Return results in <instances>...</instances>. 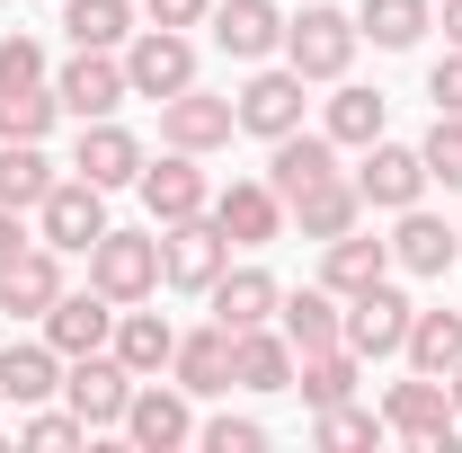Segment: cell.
Returning <instances> with one entry per match:
<instances>
[{"label": "cell", "mask_w": 462, "mask_h": 453, "mask_svg": "<svg viewBox=\"0 0 462 453\" xmlns=\"http://www.w3.org/2000/svg\"><path fill=\"white\" fill-rule=\"evenodd\" d=\"M285 62L302 80H338L346 62H356V18L346 9H320V0H302L285 18Z\"/></svg>", "instance_id": "cell-1"}, {"label": "cell", "mask_w": 462, "mask_h": 453, "mask_svg": "<svg viewBox=\"0 0 462 453\" xmlns=\"http://www.w3.org/2000/svg\"><path fill=\"white\" fill-rule=\"evenodd\" d=\"M125 89H134V98H178V89H196V45H187V27H143V36H125Z\"/></svg>", "instance_id": "cell-2"}, {"label": "cell", "mask_w": 462, "mask_h": 453, "mask_svg": "<svg viewBox=\"0 0 462 453\" xmlns=\"http://www.w3.org/2000/svg\"><path fill=\"white\" fill-rule=\"evenodd\" d=\"M223 267H231V240L214 231V214L161 223V284H178V293H214Z\"/></svg>", "instance_id": "cell-3"}, {"label": "cell", "mask_w": 462, "mask_h": 453, "mask_svg": "<svg viewBox=\"0 0 462 453\" xmlns=\"http://www.w3.org/2000/svg\"><path fill=\"white\" fill-rule=\"evenodd\" d=\"M89 284H98L107 302H143V293L161 284V240H152V231H98Z\"/></svg>", "instance_id": "cell-4"}, {"label": "cell", "mask_w": 462, "mask_h": 453, "mask_svg": "<svg viewBox=\"0 0 462 453\" xmlns=\"http://www.w3.org/2000/svg\"><path fill=\"white\" fill-rule=\"evenodd\" d=\"M383 427L392 436H409V445H427V453H445L454 445V392H445V374H418V383H392V400H383Z\"/></svg>", "instance_id": "cell-5"}, {"label": "cell", "mask_w": 462, "mask_h": 453, "mask_svg": "<svg viewBox=\"0 0 462 453\" xmlns=\"http://www.w3.org/2000/svg\"><path fill=\"white\" fill-rule=\"evenodd\" d=\"M36 223H45V249H98V231H107V187L54 178L45 205H36Z\"/></svg>", "instance_id": "cell-6"}, {"label": "cell", "mask_w": 462, "mask_h": 453, "mask_svg": "<svg viewBox=\"0 0 462 453\" xmlns=\"http://www.w3.org/2000/svg\"><path fill=\"white\" fill-rule=\"evenodd\" d=\"M54 98H62V116H80V125H98V116H116L125 98H134V89H125V62H116V54H98V45H80V54L62 62Z\"/></svg>", "instance_id": "cell-7"}, {"label": "cell", "mask_w": 462, "mask_h": 453, "mask_svg": "<svg viewBox=\"0 0 462 453\" xmlns=\"http://www.w3.org/2000/svg\"><path fill=\"white\" fill-rule=\"evenodd\" d=\"M409 293H392V276L383 284H365V293H346V329L338 338L356 347V356H401V338H409Z\"/></svg>", "instance_id": "cell-8"}, {"label": "cell", "mask_w": 462, "mask_h": 453, "mask_svg": "<svg viewBox=\"0 0 462 453\" xmlns=\"http://www.w3.org/2000/svg\"><path fill=\"white\" fill-rule=\"evenodd\" d=\"M214 231H223L231 249H267V240L285 231V196H276L267 178H231L223 196H214Z\"/></svg>", "instance_id": "cell-9"}, {"label": "cell", "mask_w": 462, "mask_h": 453, "mask_svg": "<svg viewBox=\"0 0 462 453\" xmlns=\"http://www.w3.org/2000/svg\"><path fill=\"white\" fill-rule=\"evenodd\" d=\"M62 392H71V418H89V427H125L134 374L98 347V356H71V365H62Z\"/></svg>", "instance_id": "cell-10"}, {"label": "cell", "mask_w": 462, "mask_h": 453, "mask_svg": "<svg viewBox=\"0 0 462 453\" xmlns=\"http://www.w3.org/2000/svg\"><path fill=\"white\" fill-rule=\"evenodd\" d=\"M231 134H240V107H231V98H205V89L161 98V143H170V152H223Z\"/></svg>", "instance_id": "cell-11"}, {"label": "cell", "mask_w": 462, "mask_h": 453, "mask_svg": "<svg viewBox=\"0 0 462 453\" xmlns=\"http://www.w3.org/2000/svg\"><path fill=\"white\" fill-rule=\"evenodd\" d=\"M356 196H365V205H383V214H401V205H418V196H427V161H418V152H401V143H365Z\"/></svg>", "instance_id": "cell-12"}, {"label": "cell", "mask_w": 462, "mask_h": 453, "mask_svg": "<svg viewBox=\"0 0 462 453\" xmlns=\"http://www.w3.org/2000/svg\"><path fill=\"white\" fill-rule=\"evenodd\" d=\"M71 178H89V187H134V178H143V143H134L116 116H98V125H80Z\"/></svg>", "instance_id": "cell-13"}, {"label": "cell", "mask_w": 462, "mask_h": 453, "mask_svg": "<svg viewBox=\"0 0 462 453\" xmlns=\"http://www.w3.org/2000/svg\"><path fill=\"white\" fill-rule=\"evenodd\" d=\"M45 338H54V356L71 365V356H98V347L116 338V302L89 284V293H62L54 311H45Z\"/></svg>", "instance_id": "cell-14"}, {"label": "cell", "mask_w": 462, "mask_h": 453, "mask_svg": "<svg viewBox=\"0 0 462 453\" xmlns=\"http://www.w3.org/2000/svg\"><path fill=\"white\" fill-rule=\"evenodd\" d=\"M205 27H214V45L231 62H267L285 45V18L267 9V0H223V9H205Z\"/></svg>", "instance_id": "cell-15"}, {"label": "cell", "mask_w": 462, "mask_h": 453, "mask_svg": "<svg viewBox=\"0 0 462 453\" xmlns=\"http://www.w3.org/2000/svg\"><path fill=\"white\" fill-rule=\"evenodd\" d=\"M231 107H240V134H267V143H276V134L302 125V71H293V62H285V71H258Z\"/></svg>", "instance_id": "cell-16"}, {"label": "cell", "mask_w": 462, "mask_h": 453, "mask_svg": "<svg viewBox=\"0 0 462 453\" xmlns=\"http://www.w3.org/2000/svg\"><path fill=\"white\" fill-rule=\"evenodd\" d=\"M134 187H143L152 223H187V214H205V205H214V196H205V170H196V152H170L161 170L143 161V178H134Z\"/></svg>", "instance_id": "cell-17"}, {"label": "cell", "mask_w": 462, "mask_h": 453, "mask_svg": "<svg viewBox=\"0 0 462 453\" xmlns=\"http://www.w3.org/2000/svg\"><path fill=\"white\" fill-rule=\"evenodd\" d=\"M125 436L143 453H170L196 436V418H187V392H161V383H134V400H125Z\"/></svg>", "instance_id": "cell-18"}, {"label": "cell", "mask_w": 462, "mask_h": 453, "mask_svg": "<svg viewBox=\"0 0 462 453\" xmlns=\"http://www.w3.org/2000/svg\"><path fill=\"white\" fill-rule=\"evenodd\" d=\"M276 302H285V293H276L267 267H223V276H214V320H223L231 338H240V329H267Z\"/></svg>", "instance_id": "cell-19"}, {"label": "cell", "mask_w": 462, "mask_h": 453, "mask_svg": "<svg viewBox=\"0 0 462 453\" xmlns=\"http://www.w3.org/2000/svg\"><path fill=\"white\" fill-rule=\"evenodd\" d=\"M231 383L240 392H293V338L285 329H240L231 338Z\"/></svg>", "instance_id": "cell-20"}, {"label": "cell", "mask_w": 462, "mask_h": 453, "mask_svg": "<svg viewBox=\"0 0 462 453\" xmlns=\"http://www.w3.org/2000/svg\"><path fill=\"white\" fill-rule=\"evenodd\" d=\"M454 258H462V231H445L436 214L401 205V231H392V267H409V276H445Z\"/></svg>", "instance_id": "cell-21"}, {"label": "cell", "mask_w": 462, "mask_h": 453, "mask_svg": "<svg viewBox=\"0 0 462 453\" xmlns=\"http://www.w3.org/2000/svg\"><path fill=\"white\" fill-rule=\"evenodd\" d=\"M62 392V356L54 338H9V356H0V400H18V409H36V400Z\"/></svg>", "instance_id": "cell-22"}, {"label": "cell", "mask_w": 462, "mask_h": 453, "mask_svg": "<svg viewBox=\"0 0 462 453\" xmlns=\"http://www.w3.org/2000/svg\"><path fill=\"white\" fill-rule=\"evenodd\" d=\"M62 302V267H54V249H27L18 267H0V311L9 320H45Z\"/></svg>", "instance_id": "cell-23"}, {"label": "cell", "mask_w": 462, "mask_h": 453, "mask_svg": "<svg viewBox=\"0 0 462 453\" xmlns=\"http://www.w3.org/2000/svg\"><path fill=\"white\" fill-rule=\"evenodd\" d=\"M285 205H293V223H302V240H338V231H356V214H365V196H356L338 170L311 178V187H302V196H285Z\"/></svg>", "instance_id": "cell-24"}, {"label": "cell", "mask_w": 462, "mask_h": 453, "mask_svg": "<svg viewBox=\"0 0 462 453\" xmlns=\"http://www.w3.org/2000/svg\"><path fill=\"white\" fill-rule=\"evenodd\" d=\"M329 258H320V284L329 293H365V284L392 276V240H365V231H338V240H320Z\"/></svg>", "instance_id": "cell-25"}, {"label": "cell", "mask_w": 462, "mask_h": 453, "mask_svg": "<svg viewBox=\"0 0 462 453\" xmlns=\"http://www.w3.org/2000/svg\"><path fill=\"white\" fill-rule=\"evenodd\" d=\"M178 392L187 400H214V392H231V329L214 320V329H196V338H178Z\"/></svg>", "instance_id": "cell-26"}, {"label": "cell", "mask_w": 462, "mask_h": 453, "mask_svg": "<svg viewBox=\"0 0 462 453\" xmlns=\"http://www.w3.org/2000/svg\"><path fill=\"white\" fill-rule=\"evenodd\" d=\"M107 347H116V365L143 383V374H161V365L178 356V329L161 320V311H116V338Z\"/></svg>", "instance_id": "cell-27"}, {"label": "cell", "mask_w": 462, "mask_h": 453, "mask_svg": "<svg viewBox=\"0 0 462 453\" xmlns=\"http://www.w3.org/2000/svg\"><path fill=\"white\" fill-rule=\"evenodd\" d=\"M329 170H338V143H329V134H302V125H293V134H276L267 187H276V196H302L311 178H329Z\"/></svg>", "instance_id": "cell-28"}, {"label": "cell", "mask_w": 462, "mask_h": 453, "mask_svg": "<svg viewBox=\"0 0 462 453\" xmlns=\"http://www.w3.org/2000/svg\"><path fill=\"white\" fill-rule=\"evenodd\" d=\"M276 320H285L293 356H311V347H338V329H346V311H338V293H329V284H320V293H285V302H276Z\"/></svg>", "instance_id": "cell-29"}, {"label": "cell", "mask_w": 462, "mask_h": 453, "mask_svg": "<svg viewBox=\"0 0 462 453\" xmlns=\"http://www.w3.org/2000/svg\"><path fill=\"white\" fill-rule=\"evenodd\" d=\"M401 356L418 365V374H454L462 365V311H409Z\"/></svg>", "instance_id": "cell-30"}, {"label": "cell", "mask_w": 462, "mask_h": 453, "mask_svg": "<svg viewBox=\"0 0 462 453\" xmlns=\"http://www.w3.org/2000/svg\"><path fill=\"white\" fill-rule=\"evenodd\" d=\"M427 27H436V9H427V0H365V18H356V36H374L383 54H409Z\"/></svg>", "instance_id": "cell-31"}, {"label": "cell", "mask_w": 462, "mask_h": 453, "mask_svg": "<svg viewBox=\"0 0 462 453\" xmlns=\"http://www.w3.org/2000/svg\"><path fill=\"white\" fill-rule=\"evenodd\" d=\"M293 392L311 400V409L346 400L356 392V347H311V356H293Z\"/></svg>", "instance_id": "cell-32"}, {"label": "cell", "mask_w": 462, "mask_h": 453, "mask_svg": "<svg viewBox=\"0 0 462 453\" xmlns=\"http://www.w3.org/2000/svg\"><path fill=\"white\" fill-rule=\"evenodd\" d=\"M45 187H54V161H45L36 143H0V205H9V214L45 205Z\"/></svg>", "instance_id": "cell-33"}, {"label": "cell", "mask_w": 462, "mask_h": 453, "mask_svg": "<svg viewBox=\"0 0 462 453\" xmlns=\"http://www.w3.org/2000/svg\"><path fill=\"white\" fill-rule=\"evenodd\" d=\"M62 27H71V45L116 54V45L134 36V0H62Z\"/></svg>", "instance_id": "cell-34"}, {"label": "cell", "mask_w": 462, "mask_h": 453, "mask_svg": "<svg viewBox=\"0 0 462 453\" xmlns=\"http://www.w3.org/2000/svg\"><path fill=\"white\" fill-rule=\"evenodd\" d=\"M62 116V98L36 80V89H0V143H45V125Z\"/></svg>", "instance_id": "cell-35"}, {"label": "cell", "mask_w": 462, "mask_h": 453, "mask_svg": "<svg viewBox=\"0 0 462 453\" xmlns=\"http://www.w3.org/2000/svg\"><path fill=\"white\" fill-rule=\"evenodd\" d=\"M329 143H383V89H338L329 98Z\"/></svg>", "instance_id": "cell-36"}, {"label": "cell", "mask_w": 462, "mask_h": 453, "mask_svg": "<svg viewBox=\"0 0 462 453\" xmlns=\"http://www.w3.org/2000/svg\"><path fill=\"white\" fill-rule=\"evenodd\" d=\"M418 161H427V187H454L462 196V116H436V134L418 143Z\"/></svg>", "instance_id": "cell-37"}, {"label": "cell", "mask_w": 462, "mask_h": 453, "mask_svg": "<svg viewBox=\"0 0 462 453\" xmlns=\"http://www.w3.org/2000/svg\"><path fill=\"white\" fill-rule=\"evenodd\" d=\"M374 436H383L374 409H356V400H329L320 409V445H374Z\"/></svg>", "instance_id": "cell-38"}, {"label": "cell", "mask_w": 462, "mask_h": 453, "mask_svg": "<svg viewBox=\"0 0 462 453\" xmlns=\"http://www.w3.org/2000/svg\"><path fill=\"white\" fill-rule=\"evenodd\" d=\"M45 80V45L36 36H0V89H36Z\"/></svg>", "instance_id": "cell-39"}, {"label": "cell", "mask_w": 462, "mask_h": 453, "mask_svg": "<svg viewBox=\"0 0 462 453\" xmlns=\"http://www.w3.org/2000/svg\"><path fill=\"white\" fill-rule=\"evenodd\" d=\"M196 436H205V453H258V445H267V427H258V418H205Z\"/></svg>", "instance_id": "cell-40"}, {"label": "cell", "mask_w": 462, "mask_h": 453, "mask_svg": "<svg viewBox=\"0 0 462 453\" xmlns=\"http://www.w3.org/2000/svg\"><path fill=\"white\" fill-rule=\"evenodd\" d=\"M427 98H436V116H462V45L427 71Z\"/></svg>", "instance_id": "cell-41"}, {"label": "cell", "mask_w": 462, "mask_h": 453, "mask_svg": "<svg viewBox=\"0 0 462 453\" xmlns=\"http://www.w3.org/2000/svg\"><path fill=\"white\" fill-rule=\"evenodd\" d=\"M80 436H89V418H27V445H80Z\"/></svg>", "instance_id": "cell-42"}, {"label": "cell", "mask_w": 462, "mask_h": 453, "mask_svg": "<svg viewBox=\"0 0 462 453\" xmlns=\"http://www.w3.org/2000/svg\"><path fill=\"white\" fill-rule=\"evenodd\" d=\"M214 0H152V27H205Z\"/></svg>", "instance_id": "cell-43"}, {"label": "cell", "mask_w": 462, "mask_h": 453, "mask_svg": "<svg viewBox=\"0 0 462 453\" xmlns=\"http://www.w3.org/2000/svg\"><path fill=\"white\" fill-rule=\"evenodd\" d=\"M27 249H36V240H27V223H18V214H9V205H0V267H18V258H27Z\"/></svg>", "instance_id": "cell-44"}, {"label": "cell", "mask_w": 462, "mask_h": 453, "mask_svg": "<svg viewBox=\"0 0 462 453\" xmlns=\"http://www.w3.org/2000/svg\"><path fill=\"white\" fill-rule=\"evenodd\" d=\"M445 36H454V45H462V0H445Z\"/></svg>", "instance_id": "cell-45"}, {"label": "cell", "mask_w": 462, "mask_h": 453, "mask_svg": "<svg viewBox=\"0 0 462 453\" xmlns=\"http://www.w3.org/2000/svg\"><path fill=\"white\" fill-rule=\"evenodd\" d=\"M445 392H454V418H462V365H454V374H445Z\"/></svg>", "instance_id": "cell-46"}]
</instances>
